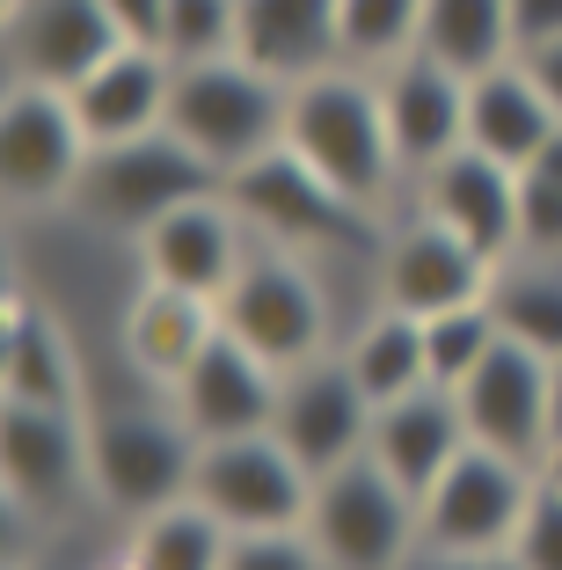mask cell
I'll use <instances>...</instances> for the list:
<instances>
[{
  "label": "cell",
  "mask_w": 562,
  "mask_h": 570,
  "mask_svg": "<svg viewBox=\"0 0 562 570\" xmlns=\"http://www.w3.org/2000/svg\"><path fill=\"white\" fill-rule=\"evenodd\" d=\"M467 446V417L461 395L438 381H424L416 395H395V403L373 410V439H365V461H381L410 498H424L438 475L453 469V453Z\"/></svg>",
  "instance_id": "7402d4cb"
},
{
  "label": "cell",
  "mask_w": 562,
  "mask_h": 570,
  "mask_svg": "<svg viewBox=\"0 0 562 570\" xmlns=\"http://www.w3.org/2000/svg\"><path fill=\"white\" fill-rule=\"evenodd\" d=\"M227 570H329V563L307 541V527H278V534H234Z\"/></svg>",
  "instance_id": "e575fe53"
},
{
  "label": "cell",
  "mask_w": 562,
  "mask_h": 570,
  "mask_svg": "<svg viewBox=\"0 0 562 570\" xmlns=\"http://www.w3.org/2000/svg\"><path fill=\"white\" fill-rule=\"evenodd\" d=\"M453 395H461V417L475 446H496L512 461H526V469H541V453L555 446V358L504 336Z\"/></svg>",
  "instance_id": "7c38bea8"
},
{
  "label": "cell",
  "mask_w": 562,
  "mask_h": 570,
  "mask_svg": "<svg viewBox=\"0 0 562 570\" xmlns=\"http://www.w3.org/2000/svg\"><path fill=\"white\" fill-rule=\"evenodd\" d=\"M241 59L285 88L344 67L336 0H241Z\"/></svg>",
  "instance_id": "603a6c76"
},
{
  "label": "cell",
  "mask_w": 562,
  "mask_h": 570,
  "mask_svg": "<svg viewBox=\"0 0 562 570\" xmlns=\"http://www.w3.org/2000/svg\"><path fill=\"white\" fill-rule=\"evenodd\" d=\"M490 315L496 330L512 336V344H526V352L541 358H562V256H504V264L490 271Z\"/></svg>",
  "instance_id": "484cf974"
},
{
  "label": "cell",
  "mask_w": 562,
  "mask_h": 570,
  "mask_svg": "<svg viewBox=\"0 0 562 570\" xmlns=\"http://www.w3.org/2000/svg\"><path fill=\"white\" fill-rule=\"evenodd\" d=\"M227 198L241 205V219L256 235H270L278 249H381L373 213L351 205L336 184H322L293 147L248 161L241 176H227Z\"/></svg>",
  "instance_id": "8992f818"
},
{
  "label": "cell",
  "mask_w": 562,
  "mask_h": 570,
  "mask_svg": "<svg viewBox=\"0 0 562 570\" xmlns=\"http://www.w3.org/2000/svg\"><path fill=\"white\" fill-rule=\"evenodd\" d=\"M219 330L248 344L264 366L293 373L329 352V293L307 271V256L270 242V249H248L241 278L219 293Z\"/></svg>",
  "instance_id": "5b68a950"
},
{
  "label": "cell",
  "mask_w": 562,
  "mask_h": 570,
  "mask_svg": "<svg viewBox=\"0 0 562 570\" xmlns=\"http://www.w3.org/2000/svg\"><path fill=\"white\" fill-rule=\"evenodd\" d=\"M512 30H519V51L562 37V0H512Z\"/></svg>",
  "instance_id": "8d00e7d4"
},
{
  "label": "cell",
  "mask_w": 562,
  "mask_h": 570,
  "mask_svg": "<svg viewBox=\"0 0 562 570\" xmlns=\"http://www.w3.org/2000/svg\"><path fill=\"white\" fill-rule=\"evenodd\" d=\"M190 475H198V432L168 403L161 410H88V490L125 527L190 498Z\"/></svg>",
  "instance_id": "277c9868"
},
{
  "label": "cell",
  "mask_w": 562,
  "mask_h": 570,
  "mask_svg": "<svg viewBox=\"0 0 562 570\" xmlns=\"http://www.w3.org/2000/svg\"><path fill=\"white\" fill-rule=\"evenodd\" d=\"M227 527L205 512L198 498H176L161 512L125 527V570H227Z\"/></svg>",
  "instance_id": "f1b7e54d"
},
{
  "label": "cell",
  "mask_w": 562,
  "mask_h": 570,
  "mask_svg": "<svg viewBox=\"0 0 562 570\" xmlns=\"http://www.w3.org/2000/svg\"><path fill=\"white\" fill-rule=\"evenodd\" d=\"M0 403L88 410L81 403V358H73L59 315L37 301H8V315H0Z\"/></svg>",
  "instance_id": "d4e9b609"
},
{
  "label": "cell",
  "mask_w": 562,
  "mask_h": 570,
  "mask_svg": "<svg viewBox=\"0 0 562 570\" xmlns=\"http://www.w3.org/2000/svg\"><path fill=\"white\" fill-rule=\"evenodd\" d=\"M555 439H562V358H555Z\"/></svg>",
  "instance_id": "60d3db41"
},
{
  "label": "cell",
  "mask_w": 562,
  "mask_h": 570,
  "mask_svg": "<svg viewBox=\"0 0 562 570\" xmlns=\"http://www.w3.org/2000/svg\"><path fill=\"white\" fill-rule=\"evenodd\" d=\"M307 541L322 549L329 570H402L416 534V498L381 469V461H351V469L322 475L315 504H307Z\"/></svg>",
  "instance_id": "52a82bcc"
},
{
  "label": "cell",
  "mask_w": 562,
  "mask_h": 570,
  "mask_svg": "<svg viewBox=\"0 0 562 570\" xmlns=\"http://www.w3.org/2000/svg\"><path fill=\"white\" fill-rule=\"evenodd\" d=\"M490 570H526V563H512V556H490Z\"/></svg>",
  "instance_id": "b9f144b4"
},
{
  "label": "cell",
  "mask_w": 562,
  "mask_h": 570,
  "mask_svg": "<svg viewBox=\"0 0 562 570\" xmlns=\"http://www.w3.org/2000/svg\"><path fill=\"white\" fill-rule=\"evenodd\" d=\"M117 45H125V30L102 0H16V16H8V81L73 88Z\"/></svg>",
  "instance_id": "ac0fdd59"
},
{
  "label": "cell",
  "mask_w": 562,
  "mask_h": 570,
  "mask_svg": "<svg viewBox=\"0 0 562 570\" xmlns=\"http://www.w3.org/2000/svg\"><path fill=\"white\" fill-rule=\"evenodd\" d=\"M504 556L526 570H562V490H548L541 475H533V504H526V520H519Z\"/></svg>",
  "instance_id": "836d02e7"
},
{
  "label": "cell",
  "mask_w": 562,
  "mask_h": 570,
  "mask_svg": "<svg viewBox=\"0 0 562 570\" xmlns=\"http://www.w3.org/2000/svg\"><path fill=\"white\" fill-rule=\"evenodd\" d=\"M168 88H176V59H168L161 45H125L102 59V67H88L81 81L67 88L73 118H81V132L96 139V147H110V139H139V132H161L168 125Z\"/></svg>",
  "instance_id": "ffe728a7"
},
{
  "label": "cell",
  "mask_w": 562,
  "mask_h": 570,
  "mask_svg": "<svg viewBox=\"0 0 562 570\" xmlns=\"http://www.w3.org/2000/svg\"><path fill=\"white\" fill-rule=\"evenodd\" d=\"M241 264H248V219L227 190L176 205L139 235V278L183 285V293H205V301H219L241 278Z\"/></svg>",
  "instance_id": "9a60e30c"
},
{
  "label": "cell",
  "mask_w": 562,
  "mask_h": 570,
  "mask_svg": "<svg viewBox=\"0 0 562 570\" xmlns=\"http://www.w3.org/2000/svg\"><path fill=\"white\" fill-rule=\"evenodd\" d=\"M213 190H227V176L161 125V132L110 139V147L88 154L81 184H73V213H81L88 227H102V235L139 242L161 213H176V205H190V198H213Z\"/></svg>",
  "instance_id": "3957f363"
},
{
  "label": "cell",
  "mask_w": 562,
  "mask_h": 570,
  "mask_svg": "<svg viewBox=\"0 0 562 570\" xmlns=\"http://www.w3.org/2000/svg\"><path fill=\"white\" fill-rule=\"evenodd\" d=\"M88 154H96V139L81 132L67 88L8 81V96H0V190H8V213L73 205Z\"/></svg>",
  "instance_id": "30bf717a"
},
{
  "label": "cell",
  "mask_w": 562,
  "mask_h": 570,
  "mask_svg": "<svg viewBox=\"0 0 562 570\" xmlns=\"http://www.w3.org/2000/svg\"><path fill=\"white\" fill-rule=\"evenodd\" d=\"M490 271L496 264H482L453 227H438L431 213H410L395 227H381L373 293H381V307H402V315H438V307L482 301L490 293Z\"/></svg>",
  "instance_id": "4fadbf2b"
},
{
  "label": "cell",
  "mask_w": 562,
  "mask_h": 570,
  "mask_svg": "<svg viewBox=\"0 0 562 570\" xmlns=\"http://www.w3.org/2000/svg\"><path fill=\"white\" fill-rule=\"evenodd\" d=\"M526 504H533V469L526 461L467 439V446L453 453V469L416 498V534H424L431 549L482 556V563H490V556L512 549Z\"/></svg>",
  "instance_id": "ba28073f"
},
{
  "label": "cell",
  "mask_w": 562,
  "mask_h": 570,
  "mask_svg": "<svg viewBox=\"0 0 562 570\" xmlns=\"http://www.w3.org/2000/svg\"><path fill=\"white\" fill-rule=\"evenodd\" d=\"M219 336V301L205 293H183V285H161V278H139L132 301H125V322H117V344H125V366L168 395L183 373L198 366V352Z\"/></svg>",
  "instance_id": "d6986e66"
},
{
  "label": "cell",
  "mask_w": 562,
  "mask_h": 570,
  "mask_svg": "<svg viewBox=\"0 0 562 570\" xmlns=\"http://www.w3.org/2000/svg\"><path fill=\"white\" fill-rule=\"evenodd\" d=\"M533 475H541V483H548V490H562V439H555V446H548V453H541V469H533Z\"/></svg>",
  "instance_id": "ab89813d"
},
{
  "label": "cell",
  "mask_w": 562,
  "mask_h": 570,
  "mask_svg": "<svg viewBox=\"0 0 562 570\" xmlns=\"http://www.w3.org/2000/svg\"><path fill=\"white\" fill-rule=\"evenodd\" d=\"M519 249L562 256V184L541 168H519Z\"/></svg>",
  "instance_id": "d6a6232c"
},
{
  "label": "cell",
  "mask_w": 562,
  "mask_h": 570,
  "mask_svg": "<svg viewBox=\"0 0 562 570\" xmlns=\"http://www.w3.org/2000/svg\"><path fill=\"white\" fill-rule=\"evenodd\" d=\"M336 30H344V67L387 73L424 51V0H336Z\"/></svg>",
  "instance_id": "f546056e"
},
{
  "label": "cell",
  "mask_w": 562,
  "mask_h": 570,
  "mask_svg": "<svg viewBox=\"0 0 562 570\" xmlns=\"http://www.w3.org/2000/svg\"><path fill=\"white\" fill-rule=\"evenodd\" d=\"M161 51L176 59V67H198V59H227V51H241V0H168Z\"/></svg>",
  "instance_id": "1f68e13d"
},
{
  "label": "cell",
  "mask_w": 562,
  "mask_h": 570,
  "mask_svg": "<svg viewBox=\"0 0 562 570\" xmlns=\"http://www.w3.org/2000/svg\"><path fill=\"white\" fill-rule=\"evenodd\" d=\"M555 132H562V118L541 96V81L526 73V59H504V67L467 81V147H482L490 161L533 168Z\"/></svg>",
  "instance_id": "cb8c5ba5"
},
{
  "label": "cell",
  "mask_w": 562,
  "mask_h": 570,
  "mask_svg": "<svg viewBox=\"0 0 562 570\" xmlns=\"http://www.w3.org/2000/svg\"><path fill=\"white\" fill-rule=\"evenodd\" d=\"M344 366L358 373V387L373 395V410L395 403V395H416L431 381V358H424V315H402V307H381L351 330L344 344Z\"/></svg>",
  "instance_id": "83f0119b"
},
{
  "label": "cell",
  "mask_w": 562,
  "mask_h": 570,
  "mask_svg": "<svg viewBox=\"0 0 562 570\" xmlns=\"http://www.w3.org/2000/svg\"><path fill=\"white\" fill-rule=\"evenodd\" d=\"M381 102H387V132H395V154H402L410 184L467 147V81L446 73L438 59H424V51L381 73Z\"/></svg>",
  "instance_id": "44dd1931"
},
{
  "label": "cell",
  "mask_w": 562,
  "mask_h": 570,
  "mask_svg": "<svg viewBox=\"0 0 562 570\" xmlns=\"http://www.w3.org/2000/svg\"><path fill=\"white\" fill-rule=\"evenodd\" d=\"M190 498L227 534H278V527H307L315 475L285 453L278 432H241V439H205L198 446Z\"/></svg>",
  "instance_id": "9c48e42d"
},
{
  "label": "cell",
  "mask_w": 562,
  "mask_h": 570,
  "mask_svg": "<svg viewBox=\"0 0 562 570\" xmlns=\"http://www.w3.org/2000/svg\"><path fill=\"white\" fill-rule=\"evenodd\" d=\"M424 59H438L461 81L519 59L512 0H424Z\"/></svg>",
  "instance_id": "4316f807"
},
{
  "label": "cell",
  "mask_w": 562,
  "mask_h": 570,
  "mask_svg": "<svg viewBox=\"0 0 562 570\" xmlns=\"http://www.w3.org/2000/svg\"><path fill=\"white\" fill-rule=\"evenodd\" d=\"M416 213L453 227L482 264H504L519 256V168L490 161L482 147H461L416 176Z\"/></svg>",
  "instance_id": "2e32d148"
},
{
  "label": "cell",
  "mask_w": 562,
  "mask_h": 570,
  "mask_svg": "<svg viewBox=\"0 0 562 570\" xmlns=\"http://www.w3.org/2000/svg\"><path fill=\"white\" fill-rule=\"evenodd\" d=\"M496 344H504V330H496L490 301H461V307L424 315V358H431V381L438 387H461Z\"/></svg>",
  "instance_id": "4dcf8cb0"
},
{
  "label": "cell",
  "mask_w": 562,
  "mask_h": 570,
  "mask_svg": "<svg viewBox=\"0 0 562 570\" xmlns=\"http://www.w3.org/2000/svg\"><path fill=\"white\" fill-rule=\"evenodd\" d=\"M270 432H278L285 453L322 483V475L351 469L365 453V439H373V395H365L358 373L344 366V352H322V358H307V366H293L278 381V417H270Z\"/></svg>",
  "instance_id": "8fae6325"
},
{
  "label": "cell",
  "mask_w": 562,
  "mask_h": 570,
  "mask_svg": "<svg viewBox=\"0 0 562 570\" xmlns=\"http://www.w3.org/2000/svg\"><path fill=\"white\" fill-rule=\"evenodd\" d=\"M0 475L16 512H59L88 490V410H37V403H0Z\"/></svg>",
  "instance_id": "5bb4252c"
},
{
  "label": "cell",
  "mask_w": 562,
  "mask_h": 570,
  "mask_svg": "<svg viewBox=\"0 0 562 570\" xmlns=\"http://www.w3.org/2000/svg\"><path fill=\"white\" fill-rule=\"evenodd\" d=\"M402 570H490V563H482V556H453V549H431V541H416Z\"/></svg>",
  "instance_id": "f35d334b"
},
{
  "label": "cell",
  "mask_w": 562,
  "mask_h": 570,
  "mask_svg": "<svg viewBox=\"0 0 562 570\" xmlns=\"http://www.w3.org/2000/svg\"><path fill=\"white\" fill-rule=\"evenodd\" d=\"M285 110H293V88L270 81L264 67H248L241 51L176 67V88H168V132L183 147H198L219 176H241L248 161L278 154Z\"/></svg>",
  "instance_id": "7a4b0ae2"
},
{
  "label": "cell",
  "mask_w": 562,
  "mask_h": 570,
  "mask_svg": "<svg viewBox=\"0 0 562 570\" xmlns=\"http://www.w3.org/2000/svg\"><path fill=\"white\" fill-rule=\"evenodd\" d=\"M278 381H285L278 366H264L248 344H234V336L219 330L213 344L198 352V366L183 373L161 403L176 410V417L198 432V446H205V439L270 432V417H278Z\"/></svg>",
  "instance_id": "e0dca14e"
},
{
  "label": "cell",
  "mask_w": 562,
  "mask_h": 570,
  "mask_svg": "<svg viewBox=\"0 0 562 570\" xmlns=\"http://www.w3.org/2000/svg\"><path fill=\"white\" fill-rule=\"evenodd\" d=\"M117 16V30L132 37V45H161V22H168V0H102Z\"/></svg>",
  "instance_id": "d590c367"
},
{
  "label": "cell",
  "mask_w": 562,
  "mask_h": 570,
  "mask_svg": "<svg viewBox=\"0 0 562 570\" xmlns=\"http://www.w3.org/2000/svg\"><path fill=\"white\" fill-rule=\"evenodd\" d=\"M519 59H526V73L541 81V96L555 102V118H562V37H548V45H526Z\"/></svg>",
  "instance_id": "74e56055"
},
{
  "label": "cell",
  "mask_w": 562,
  "mask_h": 570,
  "mask_svg": "<svg viewBox=\"0 0 562 570\" xmlns=\"http://www.w3.org/2000/svg\"><path fill=\"white\" fill-rule=\"evenodd\" d=\"M285 147L315 168L322 184H336L351 205L381 213L402 184V154L387 132V102H381V73L358 67H329L315 81L293 88L285 110Z\"/></svg>",
  "instance_id": "6da1fadb"
}]
</instances>
